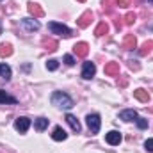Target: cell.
<instances>
[{
    "mask_svg": "<svg viewBox=\"0 0 153 153\" xmlns=\"http://www.w3.org/2000/svg\"><path fill=\"white\" fill-rule=\"evenodd\" d=\"M50 100H52V105H55V107H59V109H64V111H68V109L73 107L71 96L66 94V93H62V91H55Z\"/></svg>",
    "mask_w": 153,
    "mask_h": 153,
    "instance_id": "1",
    "label": "cell"
},
{
    "mask_svg": "<svg viewBox=\"0 0 153 153\" xmlns=\"http://www.w3.org/2000/svg\"><path fill=\"white\" fill-rule=\"evenodd\" d=\"M48 29H50L52 34H57V36H62V38H70V36H71V30H70L66 25L57 23V22H50V23H48Z\"/></svg>",
    "mask_w": 153,
    "mask_h": 153,
    "instance_id": "2",
    "label": "cell"
},
{
    "mask_svg": "<svg viewBox=\"0 0 153 153\" xmlns=\"http://www.w3.org/2000/svg\"><path fill=\"white\" fill-rule=\"evenodd\" d=\"M85 123H87V128L91 134H98L100 132V126H102V119L98 114H87L85 117Z\"/></svg>",
    "mask_w": 153,
    "mask_h": 153,
    "instance_id": "3",
    "label": "cell"
},
{
    "mask_svg": "<svg viewBox=\"0 0 153 153\" xmlns=\"http://www.w3.org/2000/svg\"><path fill=\"white\" fill-rule=\"evenodd\" d=\"M14 128H16V132L25 134V132L30 128V119H29V117H25V116L16 117V121H14Z\"/></svg>",
    "mask_w": 153,
    "mask_h": 153,
    "instance_id": "4",
    "label": "cell"
},
{
    "mask_svg": "<svg viewBox=\"0 0 153 153\" xmlns=\"http://www.w3.org/2000/svg\"><path fill=\"white\" fill-rule=\"evenodd\" d=\"M94 73H96V66H94V62L85 61V62L82 64V78L91 80V78L94 76Z\"/></svg>",
    "mask_w": 153,
    "mask_h": 153,
    "instance_id": "5",
    "label": "cell"
},
{
    "mask_svg": "<svg viewBox=\"0 0 153 153\" xmlns=\"http://www.w3.org/2000/svg\"><path fill=\"white\" fill-rule=\"evenodd\" d=\"M22 27L27 30V32H34V30H39V22L36 18H23L22 20Z\"/></svg>",
    "mask_w": 153,
    "mask_h": 153,
    "instance_id": "6",
    "label": "cell"
},
{
    "mask_svg": "<svg viewBox=\"0 0 153 153\" xmlns=\"http://www.w3.org/2000/svg\"><path fill=\"white\" fill-rule=\"evenodd\" d=\"M105 141H107L111 146H117V144L121 143V134H119L117 130H111V132L105 134Z\"/></svg>",
    "mask_w": 153,
    "mask_h": 153,
    "instance_id": "7",
    "label": "cell"
},
{
    "mask_svg": "<svg viewBox=\"0 0 153 153\" xmlns=\"http://www.w3.org/2000/svg\"><path fill=\"white\" fill-rule=\"evenodd\" d=\"M137 117H139V114H137L134 109H125V111H121V112H119V119H123V121H126V123L135 121Z\"/></svg>",
    "mask_w": 153,
    "mask_h": 153,
    "instance_id": "8",
    "label": "cell"
},
{
    "mask_svg": "<svg viewBox=\"0 0 153 153\" xmlns=\"http://www.w3.org/2000/svg\"><path fill=\"white\" fill-rule=\"evenodd\" d=\"M52 139L57 141V143H59V141H66V139H68V134H66V130H64L62 126H55V128H53V134H52Z\"/></svg>",
    "mask_w": 153,
    "mask_h": 153,
    "instance_id": "9",
    "label": "cell"
},
{
    "mask_svg": "<svg viewBox=\"0 0 153 153\" xmlns=\"http://www.w3.org/2000/svg\"><path fill=\"white\" fill-rule=\"evenodd\" d=\"M66 121H68V125L71 126V130L76 132V134H80V130H82V126H80V123H78V119H76L73 114H66Z\"/></svg>",
    "mask_w": 153,
    "mask_h": 153,
    "instance_id": "10",
    "label": "cell"
},
{
    "mask_svg": "<svg viewBox=\"0 0 153 153\" xmlns=\"http://www.w3.org/2000/svg\"><path fill=\"white\" fill-rule=\"evenodd\" d=\"M11 75H13L11 66H9V64H5V62H0V76H2V78H5V80H11Z\"/></svg>",
    "mask_w": 153,
    "mask_h": 153,
    "instance_id": "11",
    "label": "cell"
},
{
    "mask_svg": "<svg viewBox=\"0 0 153 153\" xmlns=\"http://www.w3.org/2000/svg\"><path fill=\"white\" fill-rule=\"evenodd\" d=\"M34 128H36L38 132L46 130V128H48V119H46V117H38V119H34Z\"/></svg>",
    "mask_w": 153,
    "mask_h": 153,
    "instance_id": "12",
    "label": "cell"
},
{
    "mask_svg": "<svg viewBox=\"0 0 153 153\" xmlns=\"http://www.w3.org/2000/svg\"><path fill=\"white\" fill-rule=\"evenodd\" d=\"M18 100L14 98V96H11V94H7L5 91H2L0 89V103H11V105H14Z\"/></svg>",
    "mask_w": 153,
    "mask_h": 153,
    "instance_id": "13",
    "label": "cell"
},
{
    "mask_svg": "<svg viewBox=\"0 0 153 153\" xmlns=\"http://www.w3.org/2000/svg\"><path fill=\"white\" fill-rule=\"evenodd\" d=\"M59 68V62L55 61V59H50V61H46V70L48 71H55Z\"/></svg>",
    "mask_w": 153,
    "mask_h": 153,
    "instance_id": "14",
    "label": "cell"
},
{
    "mask_svg": "<svg viewBox=\"0 0 153 153\" xmlns=\"http://www.w3.org/2000/svg\"><path fill=\"white\" fill-rule=\"evenodd\" d=\"M135 123H137V126H139L141 130L148 128V119H144V117H137V119H135Z\"/></svg>",
    "mask_w": 153,
    "mask_h": 153,
    "instance_id": "15",
    "label": "cell"
},
{
    "mask_svg": "<svg viewBox=\"0 0 153 153\" xmlns=\"http://www.w3.org/2000/svg\"><path fill=\"white\" fill-rule=\"evenodd\" d=\"M64 62H66L68 66H73V64H75V57L68 53V55H64Z\"/></svg>",
    "mask_w": 153,
    "mask_h": 153,
    "instance_id": "16",
    "label": "cell"
},
{
    "mask_svg": "<svg viewBox=\"0 0 153 153\" xmlns=\"http://www.w3.org/2000/svg\"><path fill=\"white\" fill-rule=\"evenodd\" d=\"M144 148H146V152L153 153V139H146V143H144Z\"/></svg>",
    "mask_w": 153,
    "mask_h": 153,
    "instance_id": "17",
    "label": "cell"
},
{
    "mask_svg": "<svg viewBox=\"0 0 153 153\" xmlns=\"http://www.w3.org/2000/svg\"><path fill=\"white\" fill-rule=\"evenodd\" d=\"M9 48H11L9 45H2V46H0V55H4V53H7V55H9V53H11V50H9Z\"/></svg>",
    "mask_w": 153,
    "mask_h": 153,
    "instance_id": "18",
    "label": "cell"
},
{
    "mask_svg": "<svg viewBox=\"0 0 153 153\" xmlns=\"http://www.w3.org/2000/svg\"><path fill=\"white\" fill-rule=\"evenodd\" d=\"M135 94H137L141 100H148V96H146V94H143V89H137V91H135Z\"/></svg>",
    "mask_w": 153,
    "mask_h": 153,
    "instance_id": "19",
    "label": "cell"
},
{
    "mask_svg": "<svg viewBox=\"0 0 153 153\" xmlns=\"http://www.w3.org/2000/svg\"><path fill=\"white\" fill-rule=\"evenodd\" d=\"M148 2H150V4H153V0H148Z\"/></svg>",
    "mask_w": 153,
    "mask_h": 153,
    "instance_id": "20",
    "label": "cell"
},
{
    "mask_svg": "<svg viewBox=\"0 0 153 153\" xmlns=\"http://www.w3.org/2000/svg\"><path fill=\"white\" fill-rule=\"evenodd\" d=\"M150 29H152V30H153V25H152V27H150Z\"/></svg>",
    "mask_w": 153,
    "mask_h": 153,
    "instance_id": "21",
    "label": "cell"
}]
</instances>
